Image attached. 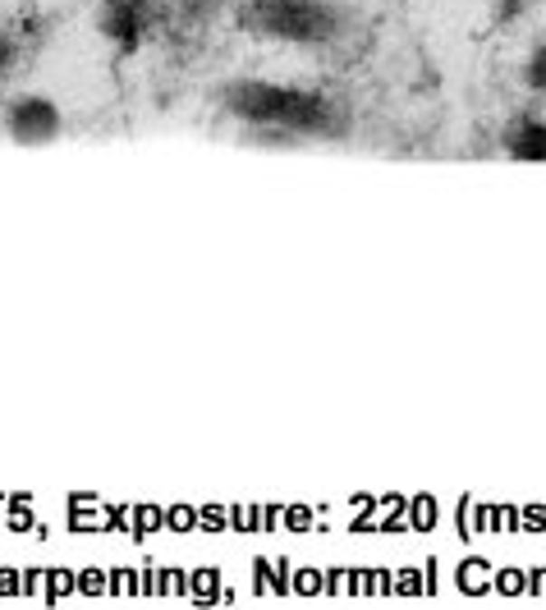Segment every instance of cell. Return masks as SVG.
<instances>
[{
    "label": "cell",
    "instance_id": "cell-1",
    "mask_svg": "<svg viewBox=\"0 0 546 610\" xmlns=\"http://www.w3.org/2000/svg\"><path fill=\"white\" fill-rule=\"evenodd\" d=\"M230 110L257 124H290V129H321L326 124V101L312 92L294 88H266V83H239L230 92Z\"/></svg>",
    "mask_w": 546,
    "mask_h": 610
},
{
    "label": "cell",
    "instance_id": "cell-2",
    "mask_svg": "<svg viewBox=\"0 0 546 610\" xmlns=\"http://www.w3.org/2000/svg\"><path fill=\"white\" fill-rule=\"evenodd\" d=\"M248 24L285 42H326L335 33V14L321 0H257L248 10Z\"/></svg>",
    "mask_w": 546,
    "mask_h": 610
},
{
    "label": "cell",
    "instance_id": "cell-3",
    "mask_svg": "<svg viewBox=\"0 0 546 610\" xmlns=\"http://www.w3.org/2000/svg\"><path fill=\"white\" fill-rule=\"evenodd\" d=\"M55 133H60V110H55L51 101L28 97V101L10 106V138H14V143L37 148V143H51Z\"/></svg>",
    "mask_w": 546,
    "mask_h": 610
},
{
    "label": "cell",
    "instance_id": "cell-4",
    "mask_svg": "<svg viewBox=\"0 0 546 610\" xmlns=\"http://www.w3.org/2000/svg\"><path fill=\"white\" fill-rule=\"evenodd\" d=\"M148 24H152V10L143 5V0H110V5L101 10V33L124 51H133L143 42Z\"/></svg>",
    "mask_w": 546,
    "mask_h": 610
},
{
    "label": "cell",
    "instance_id": "cell-5",
    "mask_svg": "<svg viewBox=\"0 0 546 610\" xmlns=\"http://www.w3.org/2000/svg\"><path fill=\"white\" fill-rule=\"evenodd\" d=\"M510 152L519 161H546V129L541 124H519L514 138H510Z\"/></svg>",
    "mask_w": 546,
    "mask_h": 610
},
{
    "label": "cell",
    "instance_id": "cell-6",
    "mask_svg": "<svg viewBox=\"0 0 546 610\" xmlns=\"http://www.w3.org/2000/svg\"><path fill=\"white\" fill-rule=\"evenodd\" d=\"M528 79H532V88H546V46L528 60Z\"/></svg>",
    "mask_w": 546,
    "mask_h": 610
},
{
    "label": "cell",
    "instance_id": "cell-7",
    "mask_svg": "<svg viewBox=\"0 0 546 610\" xmlns=\"http://www.w3.org/2000/svg\"><path fill=\"white\" fill-rule=\"evenodd\" d=\"M10 60V46H5V37H0V64H5Z\"/></svg>",
    "mask_w": 546,
    "mask_h": 610
}]
</instances>
